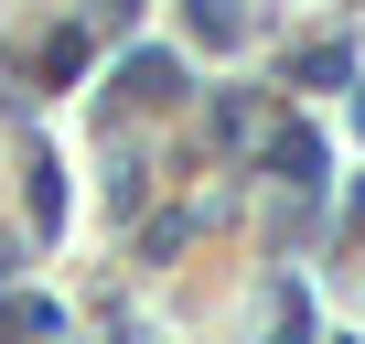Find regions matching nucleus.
I'll return each mask as SVG.
<instances>
[{
  "instance_id": "obj_1",
  "label": "nucleus",
  "mask_w": 365,
  "mask_h": 344,
  "mask_svg": "<svg viewBox=\"0 0 365 344\" xmlns=\"http://www.w3.org/2000/svg\"><path fill=\"white\" fill-rule=\"evenodd\" d=\"M269 161L290 172V183H312V172H322V140H312V129H279V140H269Z\"/></svg>"
},
{
  "instance_id": "obj_2",
  "label": "nucleus",
  "mask_w": 365,
  "mask_h": 344,
  "mask_svg": "<svg viewBox=\"0 0 365 344\" xmlns=\"http://www.w3.org/2000/svg\"><path fill=\"white\" fill-rule=\"evenodd\" d=\"M269 344H312V312H301V301H290V312H279V333H269Z\"/></svg>"
}]
</instances>
